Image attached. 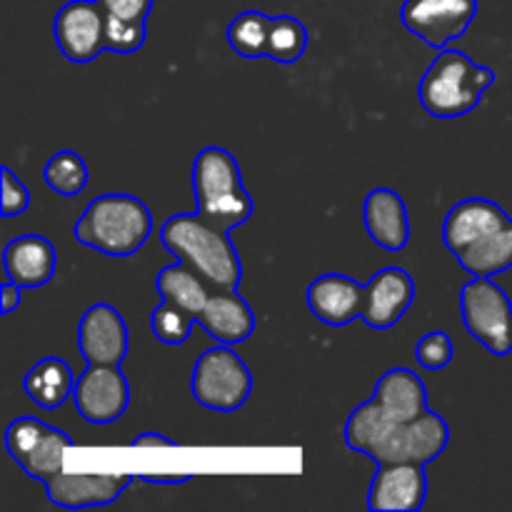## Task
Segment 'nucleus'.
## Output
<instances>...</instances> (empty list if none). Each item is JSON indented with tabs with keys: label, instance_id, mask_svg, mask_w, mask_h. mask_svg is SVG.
Instances as JSON below:
<instances>
[{
	"label": "nucleus",
	"instance_id": "obj_1",
	"mask_svg": "<svg viewBox=\"0 0 512 512\" xmlns=\"http://www.w3.org/2000/svg\"><path fill=\"white\" fill-rule=\"evenodd\" d=\"M343 435L350 450L368 455L375 465H428L440 458L450 443L448 423L433 410L413 423H398L385 418L373 398L350 413Z\"/></svg>",
	"mask_w": 512,
	"mask_h": 512
},
{
	"label": "nucleus",
	"instance_id": "obj_2",
	"mask_svg": "<svg viewBox=\"0 0 512 512\" xmlns=\"http://www.w3.org/2000/svg\"><path fill=\"white\" fill-rule=\"evenodd\" d=\"M160 240L175 255V260H183L198 270L215 293L238 290L243 280V263L230 230L208 223L198 213L173 215L160 228Z\"/></svg>",
	"mask_w": 512,
	"mask_h": 512
},
{
	"label": "nucleus",
	"instance_id": "obj_3",
	"mask_svg": "<svg viewBox=\"0 0 512 512\" xmlns=\"http://www.w3.org/2000/svg\"><path fill=\"white\" fill-rule=\"evenodd\" d=\"M153 235V213L135 195L108 193L88 203L73 228V238L108 258H130Z\"/></svg>",
	"mask_w": 512,
	"mask_h": 512
},
{
	"label": "nucleus",
	"instance_id": "obj_4",
	"mask_svg": "<svg viewBox=\"0 0 512 512\" xmlns=\"http://www.w3.org/2000/svg\"><path fill=\"white\" fill-rule=\"evenodd\" d=\"M493 83V68L473 63L460 50L443 48L420 78L418 98L428 115L453 120L473 113Z\"/></svg>",
	"mask_w": 512,
	"mask_h": 512
},
{
	"label": "nucleus",
	"instance_id": "obj_5",
	"mask_svg": "<svg viewBox=\"0 0 512 512\" xmlns=\"http://www.w3.org/2000/svg\"><path fill=\"white\" fill-rule=\"evenodd\" d=\"M195 213L223 230L248 223L253 198L245 190L238 160L220 145H208L193 160Z\"/></svg>",
	"mask_w": 512,
	"mask_h": 512
},
{
	"label": "nucleus",
	"instance_id": "obj_6",
	"mask_svg": "<svg viewBox=\"0 0 512 512\" xmlns=\"http://www.w3.org/2000/svg\"><path fill=\"white\" fill-rule=\"evenodd\" d=\"M195 403L215 413H235L253 393V375L230 345L220 343L195 360L190 378Z\"/></svg>",
	"mask_w": 512,
	"mask_h": 512
},
{
	"label": "nucleus",
	"instance_id": "obj_7",
	"mask_svg": "<svg viewBox=\"0 0 512 512\" xmlns=\"http://www.w3.org/2000/svg\"><path fill=\"white\" fill-rule=\"evenodd\" d=\"M460 310L468 333L495 358L512 353V300L493 278H473L460 293Z\"/></svg>",
	"mask_w": 512,
	"mask_h": 512
},
{
	"label": "nucleus",
	"instance_id": "obj_8",
	"mask_svg": "<svg viewBox=\"0 0 512 512\" xmlns=\"http://www.w3.org/2000/svg\"><path fill=\"white\" fill-rule=\"evenodd\" d=\"M5 448L28 478L48 483L63 473L65 453L73 448V440L38 418H15L5 428Z\"/></svg>",
	"mask_w": 512,
	"mask_h": 512
},
{
	"label": "nucleus",
	"instance_id": "obj_9",
	"mask_svg": "<svg viewBox=\"0 0 512 512\" xmlns=\"http://www.w3.org/2000/svg\"><path fill=\"white\" fill-rule=\"evenodd\" d=\"M105 13L98 0H68L55 13L53 38L70 63H93L105 45Z\"/></svg>",
	"mask_w": 512,
	"mask_h": 512
},
{
	"label": "nucleus",
	"instance_id": "obj_10",
	"mask_svg": "<svg viewBox=\"0 0 512 512\" xmlns=\"http://www.w3.org/2000/svg\"><path fill=\"white\" fill-rule=\"evenodd\" d=\"M475 15L478 0H405L400 10L405 28L435 50H443L450 40L463 38Z\"/></svg>",
	"mask_w": 512,
	"mask_h": 512
},
{
	"label": "nucleus",
	"instance_id": "obj_11",
	"mask_svg": "<svg viewBox=\"0 0 512 512\" xmlns=\"http://www.w3.org/2000/svg\"><path fill=\"white\" fill-rule=\"evenodd\" d=\"M73 403L90 425H110L123 418L130 405V385L120 365H88L75 380Z\"/></svg>",
	"mask_w": 512,
	"mask_h": 512
},
{
	"label": "nucleus",
	"instance_id": "obj_12",
	"mask_svg": "<svg viewBox=\"0 0 512 512\" xmlns=\"http://www.w3.org/2000/svg\"><path fill=\"white\" fill-rule=\"evenodd\" d=\"M78 348L88 365H120L128 358L125 318L108 303L90 305L78 323Z\"/></svg>",
	"mask_w": 512,
	"mask_h": 512
},
{
	"label": "nucleus",
	"instance_id": "obj_13",
	"mask_svg": "<svg viewBox=\"0 0 512 512\" xmlns=\"http://www.w3.org/2000/svg\"><path fill=\"white\" fill-rule=\"evenodd\" d=\"M415 300V280L405 268L390 265L365 283L363 320L373 330H390L405 318Z\"/></svg>",
	"mask_w": 512,
	"mask_h": 512
},
{
	"label": "nucleus",
	"instance_id": "obj_14",
	"mask_svg": "<svg viewBox=\"0 0 512 512\" xmlns=\"http://www.w3.org/2000/svg\"><path fill=\"white\" fill-rule=\"evenodd\" d=\"M428 498V478L420 463L378 465L368 490V508L373 512H415Z\"/></svg>",
	"mask_w": 512,
	"mask_h": 512
},
{
	"label": "nucleus",
	"instance_id": "obj_15",
	"mask_svg": "<svg viewBox=\"0 0 512 512\" xmlns=\"http://www.w3.org/2000/svg\"><path fill=\"white\" fill-rule=\"evenodd\" d=\"M133 480L128 473H58L43 485L50 503L65 510H80L115 503Z\"/></svg>",
	"mask_w": 512,
	"mask_h": 512
},
{
	"label": "nucleus",
	"instance_id": "obj_16",
	"mask_svg": "<svg viewBox=\"0 0 512 512\" xmlns=\"http://www.w3.org/2000/svg\"><path fill=\"white\" fill-rule=\"evenodd\" d=\"M305 300H308L310 313L320 323L330 325V328H343V325L355 323L363 313L365 285H360L350 275L328 273L308 285Z\"/></svg>",
	"mask_w": 512,
	"mask_h": 512
},
{
	"label": "nucleus",
	"instance_id": "obj_17",
	"mask_svg": "<svg viewBox=\"0 0 512 512\" xmlns=\"http://www.w3.org/2000/svg\"><path fill=\"white\" fill-rule=\"evenodd\" d=\"M510 215L500 208L495 200L488 198H468L455 203L448 210L443 223V243L450 253L458 258L463 250H468L470 245L478 243L480 238H485L493 230L503 228L510 223Z\"/></svg>",
	"mask_w": 512,
	"mask_h": 512
},
{
	"label": "nucleus",
	"instance_id": "obj_18",
	"mask_svg": "<svg viewBox=\"0 0 512 512\" xmlns=\"http://www.w3.org/2000/svg\"><path fill=\"white\" fill-rule=\"evenodd\" d=\"M363 223L370 240L390 253H400L410 243L408 205L395 190H370L363 205Z\"/></svg>",
	"mask_w": 512,
	"mask_h": 512
},
{
	"label": "nucleus",
	"instance_id": "obj_19",
	"mask_svg": "<svg viewBox=\"0 0 512 512\" xmlns=\"http://www.w3.org/2000/svg\"><path fill=\"white\" fill-rule=\"evenodd\" d=\"M3 268L5 275L23 290L40 288L53 280L58 253H55V245L43 235H20L5 245Z\"/></svg>",
	"mask_w": 512,
	"mask_h": 512
},
{
	"label": "nucleus",
	"instance_id": "obj_20",
	"mask_svg": "<svg viewBox=\"0 0 512 512\" xmlns=\"http://www.w3.org/2000/svg\"><path fill=\"white\" fill-rule=\"evenodd\" d=\"M373 403L380 413L398 423H413L430 413L428 388L418 373L408 368H393L375 383Z\"/></svg>",
	"mask_w": 512,
	"mask_h": 512
},
{
	"label": "nucleus",
	"instance_id": "obj_21",
	"mask_svg": "<svg viewBox=\"0 0 512 512\" xmlns=\"http://www.w3.org/2000/svg\"><path fill=\"white\" fill-rule=\"evenodd\" d=\"M198 323L218 343L238 345L253 335L255 315L238 290H218L210 295L208 305L198 315Z\"/></svg>",
	"mask_w": 512,
	"mask_h": 512
},
{
	"label": "nucleus",
	"instance_id": "obj_22",
	"mask_svg": "<svg viewBox=\"0 0 512 512\" xmlns=\"http://www.w3.org/2000/svg\"><path fill=\"white\" fill-rule=\"evenodd\" d=\"M75 375L63 358H43L25 373L23 390L38 408L55 410L73 398Z\"/></svg>",
	"mask_w": 512,
	"mask_h": 512
},
{
	"label": "nucleus",
	"instance_id": "obj_23",
	"mask_svg": "<svg viewBox=\"0 0 512 512\" xmlns=\"http://www.w3.org/2000/svg\"><path fill=\"white\" fill-rule=\"evenodd\" d=\"M155 290H158L163 300L193 313L195 320H198V315L208 305L210 295L215 293L208 280L198 270L190 268L188 263H183V260H175L173 265H168V268H163L155 275Z\"/></svg>",
	"mask_w": 512,
	"mask_h": 512
},
{
	"label": "nucleus",
	"instance_id": "obj_24",
	"mask_svg": "<svg viewBox=\"0 0 512 512\" xmlns=\"http://www.w3.org/2000/svg\"><path fill=\"white\" fill-rule=\"evenodd\" d=\"M455 260L473 278H495L498 273H505L512 268V220L470 245Z\"/></svg>",
	"mask_w": 512,
	"mask_h": 512
},
{
	"label": "nucleus",
	"instance_id": "obj_25",
	"mask_svg": "<svg viewBox=\"0 0 512 512\" xmlns=\"http://www.w3.org/2000/svg\"><path fill=\"white\" fill-rule=\"evenodd\" d=\"M270 25L273 18L260 10H245V13L235 15L228 25V43L233 53L240 58H268V43H270Z\"/></svg>",
	"mask_w": 512,
	"mask_h": 512
},
{
	"label": "nucleus",
	"instance_id": "obj_26",
	"mask_svg": "<svg viewBox=\"0 0 512 512\" xmlns=\"http://www.w3.org/2000/svg\"><path fill=\"white\" fill-rule=\"evenodd\" d=\"M43 178L53 193L63 195V198H75V195H80L85 190L90 173L88 165H85V160L78 153H73V150H60V153H55L45 163Z\"/></svg>",
	"mask_w": 512,
	"mask_h": 512
},
{
	"label": "nucleus",
	"instance_id": "obj_27",
	"mask_svg": "<svg viewBox=\"0 0 512 512\" xmlns=\"http://www.w3.org/2000/svg\"><path fill=\"white\" fill-rule=\"evenodd\" d=\"M308 28L293 15H275L270 25L268 58L275 63H298L308 50Z\"/></svg>",
	"mask_w": 512,
	"mask_h": 512
},
{
	"label": "nucleus",
	"instance_id": "obj_28",
	"mask_svg": "<svg viewBox=\"0 0 512 512\" xmlns=\"http://www.w3.org/2000/svg\"><path fill=\"white\" fill-rule=\"evenodd\" d=\"M195 323H198V320H195L193 313L168 303V300H163V303L153 310V315H150V328H153V335L165 345L188 343Z\"/></svg>",
	"mask_w": 512,
	"mask_h": 512
},
{
	"label": "nucleus",
	"instance_id": "obj_29",
	"mask_svg": "<svg viewBox=\"0 0 512 512\" xmlns=\"http://www.w3.org/2000/svg\"><path fill=\"white\" fill-rule=\"evenodd\" d=\"M145 35H148V30L140 20H123L115 18V15H108V20H105V45L118 55L138 53L145 45Z\"/></svg>",
	"mask_w": 512,
	"mask_h": 512
},
{
	"label": "nucleus",
	"instance_id": "obj_30",
	"mask_svg": "<svg viewBox=\"0 0 512 512\" xmlns=\"http://www.w3.org/2000/svg\"><path fill=\"white\" fill-rule=\"evenodd\" d=\"M453 338L443 330H433V333L423 335L415 345V360L420 363V368L425 370H443L448 368L450 360H453Z\"/></svg>",
	"mask_w": 512,
	"mask_h": 512
},
{
	"label": "nucleus",
	"instance_id": "obj_31",
	"mask_svg": "<svg viewBox=\"0 0 512 512\" xmlns=\"http://www.w3.org/2000/svg\"><path fill=\"white\" fill-rule=\"evenodd\" d=\"M0 178H3V218H15L23 215L30 208V190L8 165L0 168Z\"/></svg>",
	"mask_w": 512,
	"mask_h": 512
},
{
	"label": "nucleus",
	"instance_id": "obj_32",
	"mask_svg": "<svg viewBox=\"0 0 512 512\" xmlns=\"http://www.w3.org/2000/svg\"><path fill=\"white\" fill-rule=\"evenodd\" d=\"M105 8V13L115 15L123 20H140L145 23L153 10V0H98Z\"/></svg>",
	"mask_w": 512,
	"mask_h": 512
},
{
	"label": "nucleus",
	"instance_id": "obj_33",
	"mask_svg": "<svg viewBox=\"0 0 512 512\" xmlns=\"http://www.w3.org/2000/svg\"><path fill=\"white\" fill-rule=\"evenodd\" d=\"M20 303H23V288L8 278L3 285H0V305H3V315L15 313V310L20 308Z\"/></svg>",
	"mask_w": 512,
	"mask_h": 512
},
{
	"label": "nucleus",
	"instance_id": "obj_34",
	"mask_svg": "<svg viewBox=\"0 0 512 512\" xmlns=\"http://www.w3.org/2000/svg\"><path fill=\"white\" fill-rule=\"evenodd\" d=\"M133 448H175V440L165 438V435L160 433H143L138 435V438H133Z\"/></svg>",
	"mask_w": 512,
	"mask_h": 512
},
{
	"label": "nucleus",
	"instance_id": "obj_35",
	"mask_svg": "<svg viewBox=\"0 0 512 512\" xmlns=\"http://www.w3.org/2000/svg\"><path fill=\"white\" fill-rule=\"evenodd\" d=\"M193 475L188 473H175V475H140V483H148V485H185L190 483Z\"/></svg>",
	"mask_w": 512,
	"mask_h": 512
}]
</instances>
